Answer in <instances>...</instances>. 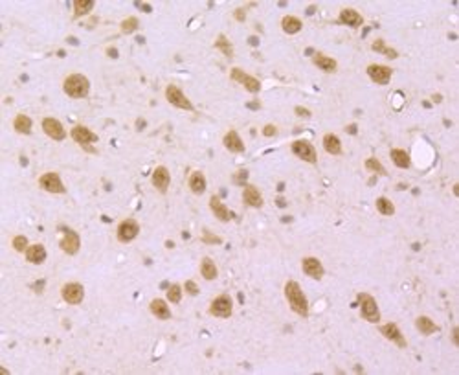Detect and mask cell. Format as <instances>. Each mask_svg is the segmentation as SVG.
I'll list each match as a JSON object with an SVG mask.
<instances>
[{
  "instance_id": "6da1fadb",
  "label": "cell",
  "mask_w": 459,
  "mask_h": 375,
  "mask_svg": "<svg viewBox=\"0 0 459 375\" xmlns=\"http://www.w3.org/2000/svg\"><path fill=\"white\" fill-rule=\"evenodd\" d=\"M285 296L290 303V309L298 312L300 317H309V300L301 291V285L294 279H289L285 284Z\"/></svg>"
},
{
  "instance_id": "7a4b0ae2",
  "label": "cell",
  "mask_w": 459,
  "mask_h": 375,
  "mask_svg": "<svg viewBox=\"0 0 459 375\" xmlns=\"http://www.w3.org/2000/svg\"><path fill=\"white\" fill-rule=\"evenodd\" d=\"M63 88L70 98H85L88 96V90H90V81L83 74H70V76L64 79Z\"/></svg>"
},
{
  "instance_id": "3957f363",
  "label": "cell",
  "mask_w": 459,
  "mask_h": 375,
  "mask_svg": "<svg viewBox=\"0 0 459 375\" xmlns=\"http://www.w3.org/2000/svg\"><path fill=\"white\" fill-rule=\"evenodd\" d=\"M357 300H358V305H360V315H362V318H366L367 322H373V324L380 322V311H378L377 300L373 298L371 294L358 293Z\"/></svg>"
},
{
  "instance_id": "277c9868",
  "label": "cell",
  "mask_w": 459,
  "mask_h": 375,
  "mask_svg": "<svg viewBox=\"0 0 459 375\" xmlns=\"http://www.w3.org/2000/svg\"><path fill=\"white\" fill-rule=\"evenodd\" d=\"M209 312L217 318H230L233 312V302L228 294H219L217 298L211 302Z\"/></svg>"
},
{
  "instance_id": "5b68a950",
  "label": "cell",
  "mask_w": 459,
  "mask_h": 375,
  "mask_svg": "<svg viewBox=\"0 0 459 375\" xmlns=\"http://www.w3.org/2000/svg\"><path fill=\"white\" fill-rule=\"evenodd\" d=\"M165 98L169 101L171 105L176 107V109H184V111H193V105H191V101L186 98L182 90H180L176 85H169V87L165 88Z\"/></svg>"
},
{
  "instance_id": "8992f818",
  "label": "cell",
  "mask_w": 459,
  "mask_h": 375,
  "mask_svg": "<svg viewBox=\"0 0 459 375\" xmlns=\"http://www.w3.org/2000/svg\"><path fill=\"white\" fill-rule=\"evenodd\" d=\"M230 77H232L233 81L241 83L242 87L246 88L248 92L257 94V92L261 90V83H259V79H256L254 76H248V74L244 72V70H241V68H232Z\"/></svg>"
},
{
  "instance_id": "52a82bcc",
  "label": "cell",
  "mask_w": 459,
  "mask_h": 375,
  "mask_svg": "<svg viewBox=\"0 0 459 375\" xmlns=\"http://www.w3.org/2000/svg\"><path fill=\"white\" fill-rule=\"evenodd\" d=\"M292 153L301 159L303 162H309V164H316L318 162V154H316L314 145L309 144V142H305V140H298L292 144Z\"/></svg>"
},
{
  "instance_id": "ba28073f",
  "label": "cell",
  "mask_w": 459,
  "mask_h": 375,
  "mask_svg": "<svg viewBox=\"0 0 459 375\" xmlns=\"http://www.w3.org/2000/svg\"><path fill=\"white\" fill-rule=\"evenodd\" d=\"M61 296H63L64 302L70 303V305H78V303H81L83 298H85V289H83V285L78 284V282H70V284H66L63 289H61Z\"/></svg>"
},
{
  "instance_id": "9c48e42d",
  "label": "cell",
  "mask_w": 459,
  "mask_h": 375,
  "mask_svg": "<svg viewBox=\"0 0 459 375\" xmlns=\"http://www.w3.org/2000/svg\"><path fill=\"white\" fill-rule=\"evenodd\" d=\"M39 184H41L43 190H46V192H50V193H64L66 192V188H64L61 177H59L57 173H53V171L44 173L43 177L39 178Z\"/></svg>"
},
{
  "instance_id": "30bf717a",
  "label": "cell",
  "mask_w": 459,
  "mask_h": 375,
  "mask_svg": "<svg viewBox=\"0 0 459 375\" xmlns=\"http://www.w3.org/2000/svg\"><path fill=\"white\" fill-rule=\"evenodd\" d=\"M392 74H393L392 68L384 67V65H377V63H373V65L367 67V76L371 77L377 85H387L390 79H392Z\"/></svg>"
},
{
  "instance_id": "8fae6325",
  "label": "cell",
  "mask_w": 459,
  "mask_h": 375,
  "mask_svg": "<svg viewBox=\"0 0 459 375\" xmlns=\"http://www.w3.org/2000/svg\"><path fill=\"white\" fill-rule=\"evenodd\" d=\"M378 329H380V333L387 338V340L395 342L401 350H404V348L408 346L406 338H404V335H402V331L399 329V326H397L395 322H387V324H384V326L378 327Z\"/></svg>"
},
{
  "instance_id": "7c38bea8",
  "label": "cell",
  "mask_w": 459,
  "mask_h": 375,
  "mask_svg": "<svg viewBox=\"0 0 459 375\" xmlns=\"http://www.w3.org/2000/svg\"><path fill=\"white\" fill-rule=\"evenodd\" d=\"M43 131L50 136L52 140H57V142H63L66 138V131H64L63 123L55 118H44L43 120Z\"/></svg>"
},
{
  "instance_id": "4fadbf2b",
  "label": "cell",
  "mask_w": 459,
  "mask_h": 375,
  "mask_svg": "<svg viewBox=\"0 0 459 375\" xmlns=\"http://www.w3.org/2000/svg\"><path fill=\"white\" fill-rule=\"evenodd\" d=\"M138 232H140V225L134 219H125V221L120 223V226H118V239L121 243H129V241L136 239Z\"/></svg>"
},
{
  "instance_id": "5bb4252c",
  "label": "cell",
  "mask_w": 459,
  "mask_h": 375,
  "mask_svg": "<svg viewBox=\"0 0 459 375\" xmlns=\"http://www.w3.org/2000/svg\"><path fill=\"white\" fill-rule=\"evenodd\" d=\"M59 246L63 248V252H66L68 256H74L79 252V246H81V239H79L78 232L74 230H66L64 232V237L61 239Z\"/></svg>"
},
{
  "instance_id": "9a60e30c",
  "label": "cell",
  "mask_w": 459,
  "mask_h": 375,
  "mask_svg": "<svg viewBox=\"0 0 459 375\" xmlns=\"http://www.w3.org/2000/svg\"><path fill=\"white\" fill-rule=\"evenodd\" d=\"M301 267H303L305 274L310 276V278H314V279H322L325 274L324 265H322V261H320L318 258H303Z\"/></svg>"
},
{
  "instance_id": "2e32d148",
  "label": "cell",
  "mask_w": 459,
  "mask_h": 375,
  "mask_svg": "<svg viewBox=\"0 0 459 375\" xmlns=\"http://www.w3.org/2000/svg\"><path fill=\"white\" fill-rule=\"evenodd\" d=\"M169 182H171L169 169L165 168V166H158V168L155 169V173H153V186H155L160 193H165L167 192V188H169Z\"/></svg>"
},
{
  "instance_id": "e0dca14e",
  "label": "cell",
  "mask_w": 459,
  "mask_h": 375,
  "mask_svg": "<svg viewBox=\"0 0 459 375\" xmlns=\"http://www.w3.org/2000/svg\"><path fill=\"white\" fill-rule=\"evenodd\" d=\"M242 202L250 208H261L263 206V195L259 193L256 186L252 184H246L244 186V192H242Z\"/></svg>"
},
{
  "instance_id": "ac0fdd59",
  "label": "cell",
  "mask_w": 459,
  "mask_h": 375,
  "mask_svg": "<svg viewBox=\"0 0 459 375\" xmlns=\"http://www.w3.org/2000/svg\"><path fill=\"white\" fill-rule=\"evenodd\" d=\"M72 138L78 142L79 145H88L92 142H97V136L92 133L90 129H87L85 125H76L72 129Z\"/></svg>"
},
{
  "instance_id": "d6986e66",
  "label": "cell",
  "mask_w": 459,
  "mask_h": 375,
  "mask_svg": "<svg viewBox=\"0 0 459 375\" xmlns=\"http://www.w3.org/2000/svg\"><path fill=\"white\" fill-rule=\"evenodd\" d=\"M209 208H211V212L213 215L217 217L219 221H223V223H228L230 221V217H232V213H230V210L226 208V204H224L221 199L217 197V195H213L211 199H209Z\"/></svg>"
},
{
  "instance_id": "ffe728a7",
  "label": "cell",
  "mask_w": 459,
  "mask_h": 375,
  "mask_svg": "<svg viewBox=\"0 0 459 375\" xmlns=\"http://www.w3.org/2000/svg\"><path fill=\"white\" fill-rule=\"evenodd\" d=\"M223 144H224V147H226L228 151H232V153H242V151H244V144H242V140L237 131L226 133Z\"/></svg>"
},
{
  "instance_id": "44dd1931",
  "label": "cell",
  "mask_w": 459,
  "mask_h": 375,
  "mask_svg": "<svg viewBox=\"0 0 459 375\" xmlns=\"http://www.w3.org/2000/svg\"><path fill=\"white\" fill-rule=\"evenodd\" d=\"M340 22L345 26H351V28H358V26H362L364 19L357 10H349V8H345V10L340 11Z\"/></svg>"
},
{
  "instance_id": "7402d4cb",
  "label": "cell",
  "mask_w": 459,
  "mask_h": 375,
  "mask_svg": "<svg viewBox=\"0 0 459 375\" xmlns=\"http://www.w3.org/2000/svg\"><path fill=\"white\" fill-rule=\"evenodd\" d=\"M24 254H26V260H28L29 263H35V265L43 263V261L46 260V256H48L46 254V248H44L43 245H39V243H37V245H29Z\"/></svg>"
},
{
  "instance_id": "603a6c76",
  "label": "cell",
  "mask_w": 459,
  "mask_h": 375,
  "mask_svg": "<svg viewBox=\"0 0 459 375\" xmlns=\"http://www.w3.org/2000/svg\"><path fill=\"white\" fill-rule=\"evenodd\" d=\"M151 312L155 315L158 320H169L171 318V311H169V305L164 302V300H160V298H155L153 302H151L149 305Z\"/></svg>"
},
{
  "instance_id": "cb8c5ba5",
  "label": "cell",
  "mask_w": 459,
  "mask_h": 375,
  "mask_svg": "<svg viewBox=\"0 0 459 375\" xmlns=\"http://www.w3.org/2000/svg\"><path fill=\"white\" fill-rule=\"evenodd\" d=\"M314 65L320 68V70H324V72H334L336 68H338V63L334 61L333 57H329V55H324V53H316L314 57H312Z\"/></svg>"
},
{
  "instance_id": "d4e9b609",
  "label": "cell",
  "mask_w": 459,
  "mask_h": 375,
  "mask_svg": "<svg viewBox=\"0 0 459 375\" xmlns=\"http://www.w3.org/2000/svg\"><path fill=\"white\" fill-rule=\"evenodd\" d=\"M281 28H283V32H285V34L294 35V34H298V32H301L303 24H301V20L298 19V17L287 15V17H283V20H281Z\"/></svg>"
},
{
  "instance_id": "484cf974",
  "label": "cell",
  "mask_w": 459,
  "mask_h": 375,
  "mask_svg": "<svg viewBox=\"0 0 459 375\" xmlns=\"http://www.w3.org/2000/svg\"><path fill=\"white\" fill-rule=\"evenodd\" d=\"M189 188H191V192L195 195H202L206 192V177L200 171L191 173V177H189Z\"/></svg>"
},
{
  "instance_id": "4316f807",
  "label": "cell",
  "mask_w": 459,
  "mask_h": 375,
  "mask_svg": "<svg viewBox=\"0 0 459 375\" xmlns=\"http://www.w3.org/2000/svg\"><path fill=\"white\" fill-rule=\"evenodd\" d=\"M13 127L17 133H20V135H29V133H31V127H33V121H31L29 116L19 114L13 120Z\"/></svg>"
},
{
  "instance_id": "83f0119b",
  "label": "cell",
  "mask_w": 459,
  "mask_h": 375,
  "mask_svg": "<svg viewBox=\"0 0 459 375\" xmlns=\"http://www.w3.org/2000/svg\"><path fill=\"white\" fill-rule=\"evenodd\" d=\"M390 157H392V162L395 164L397 168H401V169H406L410 168V154L406 153L404 149H392V153H390Z\"/></svg>"
},
{
  "instance_id": "f1b7e54d",
  "label": "cell",
  "mask_w": 459,
  "mask_h": 375,
  "mask_svg": "<svg viewBox=\"0 0 459 375\" xmlns=\"http://www.w3.org/2000/svg\"><path fill=\"white\" fill-rule=\"evenodd\" d=\"M324 147L331 154H342V142H340V138L336 135H325Z\"/></svg>"
},
{
  "instance_id": "f546056e",
  "label": "cell",
  "mask_w": 459,
  "mask_h": 375,
  "mask_svg": "<svg viewBox=\"0 0 459 375\" xmlns=\"http://www.w3.org/2000/svg\"><path fill=\"white\" fill-rule=\"evenodd\" d=\"M415 326H417V329H419V333H422V335H432V333H435L439 329V327L435 326L434 320L428 317H419L415 320Z\"/></svg>"
},
{
  "instance_id": "4dcf8cb0",
  "label": "cell",
  "mask_w": 459,
  "mask_h": 375,
  "mask_svg": "<svg viewBox=\"0 0 459 375\" xmlns=\"http://www.w3.org/2000/svg\"><path fill=\"white\" fill-rule=\"evenodd\" d=\"M200 274H202L204 279H209V282H213V279L217 278V267H215L213 260L204 258L202 263H200Z\"/></svg>"
},
{
  "instance_id": "1f68e13d",
  "label": "cell",
  "mask_w": 459,
  "mask_h": 375,
  "mask_svg": "<svg viewBox=\"0 0 459 375\" xmlns=\"http://www.w3.org/2000/svg\"><path fill=\"white\" fill-rule=\"evenodd\" d=\"M94 0H76L74 2V10H76V17H83V15H87L90 13L92 10H94Z\"/></svg>"
},
{
  "instance_id": "d6a6232c",
  "label": "cell",
  "mask_w": 459,
  "mask_h": 375,
  "mask_svg": "<svg viewBox=\"0 0 459 375\" xmlns=\"http://www.w3.org/2000/svg\"><path fill=\"white\" fill-rule=\"evenodd\" d=\"M377 210H378V213H382V215L390 217V215L395 213V204H393V202L390 201L387 197H378L377 199Z\"/></svg>"
},
{
  "instance_id": "836d02e7",
  "label": "cell",
  "mask_w": 459,
  "mask_h": 375,
  "mask_svg": "<svg viewBox=\"0 0 459 375\" xmlns=\"http://www.w3.org/2000/svg\"><path fill=\"white\" fill-rule=\"evenodd\" d=\"M215 46H217V48L221 50L226 57H233V46H232V43L224 37V35H219L217 41H215Z\"/></svg>"
},
{
  "instance_id": "e575fe53",
  "label": "cell",
  "mask_w": 459,
  "mask_h": 375,
  "mask_svg": "<svg viewBox=\"0 0 459 375\" xmlns=\"http://www.w3.org/2000/svg\"><path fill=\"white\" fill-rule=\"evenodd\" d=\"M373 50H375V52L384 53V55H386V57H390V59H395L397 55H399V53H397V50H393V48H390V46H386L382 39H378V41H375V43H373Z\"/></svg>"
},
{
  "instance_id": "d590c367",
  "label": "cell",
  "mask_w": 459,
  "mask_h": 375,
  "mask_svg": "<svg viewBox=\"0 0 459 375\" xmlns=\"http://www.w3.org/2000/svg\"><path fill=\"white\" fill-rule=\"evenodd\" d=\"M364 166H366V168L369 169V171H375V173H378V175H387L386 168H384V166L380 164V160L375 159V157H371V159H367Z\"/></svg>"
},
{
  "instance_id": "8d00e7d4",
  "label": "cell",
  "mask_w": 459,
  "mask_h": 375,
  "mask_svg": "<svg viewBox=\"0 0 459 375\" xmlns=\"http://www.w3.org/2000/svg\"><path fill=\"white\" fill-rule=\"evenodd\" d=\"M138 19L136 17H127L125 20H121V32L123 34H132V32H136L138 29Z\"/></svg>"
},
{
  "instance_id": "74e56055",
  "label": "cell",
  "mask_w": 459,
  "mask_h": 375,
  "mask_svg": "<svg viewBox=\"0 0 459 375\" xmlns=\"http://www.w3.org/2000/svg\"><path fill=\"white\" fill-rule=\"evenodd\" d=\"M167 300L171 303H179L182 300V287L179 284L169 285V291H167Z\"/></svg>"
},
{
  "instance_id": "f35d334b",
  "label": "cell",
  "mask_w": 459,
  "mask_h": 375,
  "mask_svg": "<svg viewBox=\"0 0 459 375\" xmlns=\"http://www.w3.org/2000/svg\"><path fill=\"white\" fill-rule=\"evenodd\" d=\"M28 246H29V243H28V239H26L24 236L13 237V248L17 250V252H26Z\"/></svg>"
},
{
  "instance_id": "ab89813d",
  "label": "cell",
  "mask_w": 459,
  "mask_h": 375,
  "mask_svg": "<svg viewBox=\"0 0 459 375\" xmlns=\"http://www.w3.org/2000/svg\"><path fill=\"white\" fill-rule=\"evenodd\" d=\"M202 241H204V243H209V245H221V243H223V237L213 236L211 232L204 230V234H202Z\"/></svg>"
},
{
  "instance_id": "60d3db41",
  "label": "cell",
  "mask_w": 459,
  "mask_h": 375,
  "mask_svg": "<svg viewBox=\"0 0 459 375\" xmlns=\"http://www.w3.org/2000/svg\"><path fill=\"white\" fill-rule=\"evenodd\" d=\"M184 289L188 291V294H191V296H197L198 294V285L195 284L193 279H188L186 284H184Z\"/></svg>"
},
{
  "instance_id": "b9f144b4",
  "label": "cell",
  "mask_w": 459,
  "mask_h": 375,
  "mask_svg": "<svg viewBox=\"0 0 459 375\" xmlns=\"http://www.w3.org/2000/svg\"><path fill=\"white\" fill-rule=\"evenodd\" d=\"M296 114L301 116V118H310V111L305 107H296Z\"/></svg>"
},
{
  "instance_id": "7bdbcfd3",
  "label": "cell",
  "mask_w": 459,
  "mask_h": 375,
  "mask_svg": "<svg viewBox=\"0 0 459 375\" xmlns=\"http://www.w3.org/2000/svg\"><path fill=\"white\" fill-rule=\"evenodd\" d=\"M263 135L265 136H274L275 135V127L274 125H266L265 129H263Z\"/></svg>"
},
{
  "instance_id": "ee69618b",
  "label": "cell",
  "mask_w": 459,
  "mask_h": 375,
  "mask_svg": "<svg viewBox=\"0 0 459 375\" xmlns=\"http://www.w3.org/2000/svg\"><path fill=\"white\" fill-rule=\"evenodd\" d=\"M457 327H454V329H452V342H454L455 346H459V340H457Z\"/></svg>"
},
{
  "instance_id": "f6af8a7d",
  "label": "cell",
  "mask_w": 459,
  "mask_h": 375,
  "mask_svg": "<svg viewBox=\"0 0 459 375\" xmlns=\"http://www.w3.org/2000/svg\"><path fill=\"white\" fill-rule=\"evenodd\" d=\"M239 173H241V175H237V177L233 178V180H235V182H242V180H244V178H246V175H248L246 171H239Z\"/></svg>"
},
{
  "instance_id": "bcb514c9",
  "label": "cell",
  "mask_w": 459,
  "mask_h": 375,
  "mask_svg": "<svg viewBox=\"0 0 459 375\" xmlns=\"http://www.w3.org/2000/svg\"><path fill=\"white\" fill-rule=\"evenodd\" d=\"M235 19L237 20H244V10H237L235 11Z\"/></svg>"
},
{
  "instance_id": "7dc6e473",
  "label": "cell",
  "mask_w": 459,
  "mask_h": 375,
  "mask_svg": "<svg viewBox=\"0 0 459 375\" xmlns=\"http://www.w3.org/2000/svg\"><path fill=\"white\" fill-rule=\"evenodd\" d=\"M107 53H109V55H111L112 59H116V57H118V50H116V48H109V50H107Z\"/></svg>"
},
{
  "instance_id": "c3c4849f",
  "label": "cell",
  "mask_w": 459,
  "mask_h": 375,
  "mask_svg": "<svg viewBox=\"0 0 459 375\" xmlns=\"http://www.w3.org/2000/svg\"><path fill=\"white\" fill-rule=\"evenodd\" d=\"M349 135H357V125H347V129H345Z\"/></svg>"
},
{
  "instance_id": "681fc988",
  "label": "cell",
  "mask_w": 459,
  "mask_h": 375,
  "mask_svg": "<svg viewBox=\"0 0 459 375\" xmlns=\"http://www.w3.org/2000/svg\"><path fill=\"white\" fill-rule=\"evenodd\" d=\"M285 204H287V202L283 201V199H277V206H285Z\"/></svg>"
},
{
  "instance_id": "f907efd6",
  "label": "cell",
  "mask_w": 459,
  "mask_h": 375,
  "mask_svg": "<svg viewBox=\"0 0 459 375\" xmlns=\"http://www.w3.org/2000/svg\"><path fill=\"white\" fill-rule=\"evenodd\" d=\"M68 43H70V44H78V41H76L74 37H68Z\"/></svg>"
},
{
  "instance_id": "816d5d0a",
  "label": "cell",
  "mask_w": 459,
  "mask_h": 375,
  "mask_svg": "<svg viewBox=\"0 0 459 375\" xmlns=\"http://www.w3.org/2000/svg\"><path fill=\"white\" fill-rule=\"evenodd\" d=\"M434 101H435V103H439V101H441V96H439V94H435V96H434Z\"/></svg>"
}]
</instances>
